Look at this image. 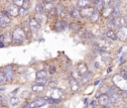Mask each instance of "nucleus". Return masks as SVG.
<instances>
[{
	"label": "nucleus",
	"mask_w": 127,
	"mask_h": 108,
	"mask_svg": "<svg viewBox=\"0 0 127 108\" xmlns=\"http://www.w3.org/2000/svg\"><path fill=\"white\" fill-rule=\"evenodd\" d=\"M39 15H37L36 17H35V19L37 20V22L39 23V24H43V23H45V21H46V16L44 15V14H42V13H38Z\"/></svg>",
	"instance_id": "obj_27"
},
{
	"label": "nucleus",
	"mask_w": 127,
	"mask_h": 108,
	"mask_svg": "<svg viewBox=\"0 0 127 108\" xmlns=\"http://www.w3.org/2000/svg\"><path fill=\"white\" fill-rule=\"evenodd\" d=\"M29 7H30V1H29V0H25V1H24V3H23L22 8H24V9L28 10V9H29Z\"/></svg>",
	"instance_id": "obj_35"
},
{
	"label": "nucleus",
	"mask_w": 127,
	"mask_h": 108,
	"mask_svg": "<svg viewBox=\"0 0 127 108\" xmlns=\"http://www.w3.org/2000/svg\"><path fill=\"white\" fill-rule=\"evenodd\" d=\"M70 76L72 77V78H74L75 80H77L78 82H80V78H81V74L76 70V69H73L72 71H71V73H70Z\"/></svg>",
	"instance_id": "obj_25"
},
{
	"label": "nucleus",
	"mask_w": 127,
	"mask_h": 108,
	"mask_svg": "<svg viewBox=\"0 0 127 108\" xmlns=\"http://www.w3.org/2000/svg\"><path fill=\"white\" fill-rule=\"evenodd\" d=\"M100 17H101V14H100V12H99V11H97V10H94L93 14L90 16V18H89L88 20H89V22H90V23H92V24H95V23H97V22L99 21Z\"/></svg>",
	"instance_id": "obj_21"
},
{
	"label": "nucleus",
	"mask_w": 127,
	"mask_h": 108,
	"mask_svg": "<svg viewBox=\"0 0 127 108\" xmlns=\"http://www.w3.org/2000/svg\"><path fill=\"white\" fill-rule=\"evenodd\" d=\"M55 0H41V2H45V3H49V2H54Z\"/></svg>",
	"instance_id": "obj_41"
},
{
	"label": "nucleus",
	"mask_w": 127,
	"mask_h": 108,
	"mask_svg": "<svg viewBox=\"0 0 127 108\" xmlns=\"http://www.w3.org/2000/svg\"><path fill=\"white\" fill-rule=\"evenodd\" d=\"M27 13H28V10H26V9H24V8H19V15L20 16H26L27 15Z\"/></svg>",
	"instance_id": "obj_34"
},
{
	"label": "nucleus",
	"mask_w": 127,
	"mask_h": 108,
	"mask_svg": "<svg viewBox=\"0 0 127 108\" xmlns=\"http://www.w3.org/2000/svg\"><path fill=\"white\" fill-rule=\"evenodd\" d=\"M67 28V24L64 20L61 19V20H58L56 22V25H55V31L57 32H63L64 31L65 29Z\"/></svg>",
	"instance_id": "obj_10"
},
{
	"label": "nucleus",
	"mask_w": 127,
	"mask_h": 108,
	"mask_svg": "<svg viewBox=\"0 0 127 108\" xmlns=\"http://www.w3.org/2000/svg\"><path fill=\"white\" fill-rule=\"evenodd\" d=\"M13 1V4H15L16 6H18L19 8H21L23 6V3L25 0H12Z\"/></svg>",
	"instance_id": "obj_33"
},
{
	"label": "nucleus",
	"mask_w": 127,
	"mask_h": 108,
	"mask_svg": "<svg viewBox=\"0 0 127 108\" xmlns=\"http://www.w3.org/2000/svg\"><path fill=\"white\" fill-rule=\"evenodd\" d=\"M9 103H10V105H12V106H16V105L19 103V98L15 97V96L10 97V99H9Z\"/></svg>",
	"instance_id": "obj_30"
},
{
	"label": "nucleus",
	"mask_w": 127,
	"mask_h": 108,
	"mask_svg": "<svg viewBox=\"0 0 127 108\" xmlns=\"http://www.w3.org/2000/svg\"><path fill=\"white\" fill-rule=\"evenodd\" d=\"M103 1V6L106 7V6H110L111 3H112V0H102Z\"/></svg>",
	"instance_id": "obj_37"
},
{
	"label": "nucleus",
	"mask_w": 127,
	"mask_h": 108,
	"mask_svg": "<svg viewBox=\"0 0 127 108\" xmlns=\"http://www.w3.org/2000/svg\"><path fill=\"white\" fill-rule=\"evenodd\" d=\"M92 6V1L91 0H77L76 1V7L78 9H83L86 7Z\"/></svg>",
	"instance_id": "obj_15"
},
{
	"label": "nucleus",
	"mask_w": 127,
	"mask_h": 108,
	"mask_svg": "<svg viewBox=\"0 0 127 108\" xmlns=\"http://www.w3.org/2000/svg\"><path fill=\"white\" fill-rule=\"evenodd\" d=\"M7 11L9 12V14H10V16H18L19 15V7L18 6H16L15 4H9L8 6H7Z\"/></svg>",
	"instance_id": "obj_13"
},
{
	"label": "nucleus",
	"mask_w": 127,
	"mask_h": 108,
	"mask_svg": "<svg viewBox=\"0 0 127 108\" xmlns=\"http://www.w3.org/2000/svg\"><path fill=\"white\" fill-rule=\"evenodd\" d=\"M56 67L54 66V65H50L49 66V72L51 73V74H54V73H56Z\"/></svg>",
	"instance_id": "obj_36"
},
{
	"label": "nucleus",
	"mask_w": 127,
	"mask_h": 108,
	"mask_svg": "<svg viewBox=\"0 0 127 108\" xmlns=\"http://www.w3.org/2000/svg\"><path fill=\"white\" fill-rule=\"evenodd\" d=\"M1 14L4 15V16H8V17L10 16V14H9V12H8L7 10H2V11H1Z\"/></svg>",
	"instance_id": "obj_39"
},
{
	"label": "nucleus",
	"mask_w": 127,
	"mask_h": 108,
	"mask_svg": "<svg viewBox=\"0 0 127 108\" xmlns=\"http://www.w3.org/2000/svg\"><path fill=\"white\" fill-rule=\"evenodd\" d=\"M97 103H98V105H101L106 108H112V106H113V103L107 94H100L97 97Z\"/></svg>",
	"instance_id": "obj_4"
},
{
	"label": "nucleus",
	"mask_w": 127,
	"mask_h": 108,
	"mask_svg": "<svg viewBox=\"0 0 127 108\" xmlns=\"http://www.w3.org/2000/svg\"><path fill=\"white\" fill-rule=\"evenodd\" d=\"M6 81H7V79H6V76H5L4 72L2 70H0V84L5 83Z\"/></svg>",
	"instance_id": "obj_32"
},
{
	"label": "nucleus",
	"mask_w": 127,
	"mask_h": 108,
	"mask_svg": "<svg viewBox=\"0 0 127 108\" xmlns=\"http://www.w3.org/2000/svg\"><path fill=\"white\" fill-rule=\"evenodd\" d=\"M76 70H77L81 75L84 74V73H86V72L88 71V66H87L86 62H84V61L78 62L77 65H76Z\"/></svg>",
	"instance_id": "obj_14"
},
{
	"label": "nucleus",
	"mask_w": 127,
	"mask_h": 108,
	"mask_svg": "<svg viewBox=\"0 0 127 108\" xmlns=\"http://www.w3.org/2000/svg\"><path fill=\"white\" fill-rule=\"evenodd\" d=\"M4 46H5L4 43H3L2 41H0V48H4Z\"/></svg>",
	"instance_id": "obj_43"
},
{
	"label": "nucleus",
	"mask_w": 127,
	"mask_h": 108,
	"mask_svg": "<svg viewBox=\"0 0 127 108\" xmlns=\"http://www.w3.org/2000/svg\"><path fill=\"white\" fill-rule=\"evenodd\" d=\"M69 30L73 33H79V31L82 29V25L79 23V22H74V23H71L69 24Z\"/></svg>",
	"instance_id": "obj_19"
},
{
	"label": "nucleus",
	"mask_w": 127,
	"mask_h": 108,
	"mask_svg": "<svg viewBox=\"0 0 127 108\" xmlns=\"http://www.w3.org/2000/svg\"><path fill=\"white\" fill-rule=\"evenodd\" d=\"M29 28H30V31L33 32V33H38L39 30H40V24L37 22V20L35 18H30L29 19Z\"/></svg>",
	"instance_id": "obj_9"
},
{
	"label": "nucleus",
	"mask_w": 127,
	"mask_h": 108,
	"mask_svg": "<svg viewBox=\"0 0 127 108\" xmlns=\"http://www.w3.org/2000/svg\"><path fill=\"white\" fill-rule=\"evenodd\" d=\"M3 101H4V99H3V98H2V97H0V104H1V103H2V102H3Z\"/></svg>",
	"instance_id": "obj_45"
},
{
	"label": "nucleus",
	"mask_w": 127,
	"mask_h": 108,
	"mask_svg": "<svg viewBox=\"0 0 127 108\" xmlns=\"http://www.w3.org/2000/svg\"><path fill=\"white\" fill-rule=\"evenodd\" d=\"M68 14L70 15L71 18L76 19V20L79 19V18H81V16H80V10H79L77 7L70 6L69 9H68Z\"/></svg>",
	"instance_id": "obj_11"
},
{
	"label": "nucleus",
	"mask_w": 127,
	"mask_h": 108,
	"mask_svg": "<svg viewBox=\"0 0 127 108\" xmlns=\"http://www.w3.org/2000/svg\"><path fill=\"white\" fill-rule=\"evenodd\" d=\"M125 99L127 100V91H126V95H125Z\"/></svg>",
	"instance_id": "obj_46"
},
{
	"label": "nucleus",
	"mask_w": 127,
	"mask_h": 108,
	"mask_svg": "<svg viewBox=\"0 0 127 108\" xmlns=\"http://www.w3.org/2000/svg\"><path fill=\"white\" fill-rule=\"evenodd\" d=\"M25 39H26V33L24 29L21 27H16L12 32V41L17 44H21L25 41Z\"/></svg>",
	"instance_id": "obj_2"
},
{
	"label": "nucleus",
	"mask_w": 127,
	"mask_h": 108,
	"mask_svg": "<svg viewBox=\"0 0 127 108\" xmlns=\"http://www.w3.org/2000/svg\"><path fill=\"white\" fill-rule=\"evenodd\" d=\"M0 108H8V107L5 106V105H0Z\"/></svg>",
	"instance_id": "obj_44"
},
{
	"label": "nucleus",
	"mask_w": 127,
	"mask_h": 108,
	"mask_svg": "<svg viewBox=\"0 0 127 108\" xmlns=\"http://www.w3.org/2000/svg\"><path fill=\"white\" fill-rule=\"evenodd\" d=\"M5 76H6V79L7 80H12L13 79V76H14V69H13V65H8L5 67V69L3 70Z\"/></svg>",
	"instance_id": "obj_12"
},
{
	"label": "nucleus",
	"mask_w": 127,
	"mask_h": 108,
	"mask_svg": "<svg viewBox=\"0 0 127 108\" xmlns=\"http://www.w3.org/2000/svg\"><path fill=\"white\" fill-rule=\"evenodd\" d=\"M124 66H125V68H126V69H127V65H124Z\"/></svg>",
	"instance_id": "obj_47"
},
{
	"label": "nucleus",
	"mask_w": 127,
	"mask_h": 108,
	"mask_svg": "<svg viewBox=\"0 0 127 108\" xmlns=\"http://www.w3.org/2000/svg\"><path fill=\"white\" fill-rule=\"evenodd\" d=\"M69 88L72 92H76L79 88V82L74 78H72L71 76L69 77Z\"/></svg>",
	"instance_id": "obj_18"
},
{
	"label": "nucleus",
	"mask_w": 127,
	"mask_h": 108,
	"mask_svg": "<svg viewBox=\"0 0 127 108\" xmlns=\"http://www.w3.org/2000/svg\"><path fill=\"white\" fill-rule=\"evenodd\" d=\"M48 84H49L50 88H54V87H56V85H57L55 81H49V82H48Z\"/></svg>",
	"instance_id": "obj_38"
},
{
	"label": "nucleus",
	"mask_w": 127,
	"mask_h": 108,
	"mask_svg": "<svg viewBox=\"0 0 127 108\" xmlns=\"http://www.w3.org/2000/svg\"><path fill=\"white\" fill-rule=\"evenodd\" d=\"M91 78H92V72L87 71L86 73H84V74L81 75L80 83H81V84H86V83H88V82L91 80Z\"/></svg>",
	"instance_id": "obj_20"
},
{
	"label": "nucleus",
	"mask_w": 127,
	"mask_h": 108,
	"mask_svg": "<svg viewBox=\"0 0 127 108\" xmlns=\"http://www.w3.org/2000/svg\"><path fill=\"white\" fill-rule=\"evenodd\" d=\"M111 82L114 86L119 88L122 91H127V80L119 74V72L114 73L111 77Z\"/></svg>",
	"instance_id": "obj_1"
},
{
	"label": "nucleus",
	"mask_w": 127,
	"mask_h": 108,
	"mask_svg": "<svg viewBox=\"0 0 127 108\" xmlns=\"http://www.w3.org/2000/svg\"><path fill=\"white\" fill-rule=\"evenodd\" d=\"M92 1V7L95 9V10H97V11H99V12H101V10L103 9V1L102 0H91Z\"/></svg>",
	"instance_id": "obj_23"
},
{
	"label": "nucleus",
	"mask_w": 127,
	"mask_h": 108,
	"mask_svg": "<svg viewBox=\"0 0 127 108\" xmlns=\"http://www.w3.org/2000/svg\"><path fill=\"white\" fill-rule=\"evenodd\" d=\"M64 90L58 88V87H54V88H51L48 93H47V96L48 97H51L53 99H56V100H61L63 97H64Z\"/></svg>",
	"instance_id": "obj_3"
},
{
	"label": "nucleus",
	"mask_w": 127,
	"mask_h": 108,
	"mask_svg": "<svg viewBox=\"0 0 127 108\" xmlns=\"http://www.w3.org/2000/svg\"><path fill=\"white\" fill-rule=\"evenodd\" d=\"M44 89H45V85H41V84H37V83L32 85V91H34V92L39 93V92H42Z\"/></svg>",
	"instance_id": "obj_24"
},
{
	"label": "nucleus",
	"mask_w": 127,
	"mask_h": 108,
	"mask_svg": "<svg viewBox=\"0 0 127 108\" xmlns=\"http://www.w3.org/2000/svg\"><path fill=\"white\" fill-rule=\"evenodd\" d=\"M116 34H117V38H118V42L121 43H127V26H121L119 28H117L116 30Z\"/></svg>",
	"instance_id": "obj_5"
},
{
	"label": "nucleus",
	"mask_w": 127,
	"mask_h": 108,
	"mask_svg": "<svg viewBox=\"0 0 127 108\" xmlns=\"http://www.w3.org/2000/svg\"><path fill=\"white\" fill-rule=\"evenodd\" d=\"M55 108H56V107H55ZM57 108H58V107H57Z\"/></svg>",
	"instance_id": "obj_49"
},
{
	"label": "nucleus",
	"mask_w": 127,
	"mask_h": 108,
	"mask_svg": "<svg viewBox=\"0 0 127 108\" xmlns=\"http://www.w3.org/2000/svg\"><path fill=\"white\" fill-rule=\"evenodd\" d=\"M11 22L10 18L8 16H4V15H0V28H5L9 25V23Z\"/></svg>",
	"instance_id": "obj_22"
},
{
	"label": "nucleus",
	"mask_w": 127,
	"mask_h": 108,
	"mask_svg": "<svg viewBox=\"0 0 127 108\" xmlns=\"http://www.w3.org/2000/svg\"><path fill=\"white\" fill-rule=\"evenodd\" d=\"M48 75V72L46 70H38L36 72V77L37 78H46Z\"/></svg>",
	"instance_id": "obj_29"
},
{
	"label": "nucleus",
	"mask_w": 127,
	"mask_h": 108,
	"mask_svg": "<svg viewBox=\"0 0 127 108\" xmlns=\"http://www.w3.org/2000/svg\"><path fill=\"white\" fill-rule=\"evenodd\" d=\"M35 11L37 13H42L44 11V4L40 1V2H37L36 3V7H35Z\"/></svg>",
	"instance_id": "obj_28"
},
{
	"label": "nucleus",
	"mask_w": 127,
	"mask_h": 108,
	"mask_svg": "<svg viewBox=\"0 0 127 108\" xmlns=\"http://www.w3.org/2000/svg\"><path fill=\"white\" fill-rule=\"evenodd\" d=\"M100 14H101V17H103V18H105V19L110 18L111 15H112V7H111V5H110V6L103 7V9L101 10Z\"/></svg>",
	"instance_id": "obj_16"
},
{
	"label": "nucleus",
	"mask_w": 127,
	"mask_h": 108,
	"mask_svg": "<svg viewBox=\"0 0 127 108\" xmlns=\"http://www.w3.org/2000/svg\"><path fill=\"white\" fill-rule=\"evenodd\" d=\"M56 11H57V15L60 16V17H62V18L65 17V15L68 14V12H67L66 9L64 8V6H63V5H61V4H59V5L56 6Z\"/></svg>",
	"instance_id": "obj_17"
},
{
	"label": "nucleus",
	"mask_w": 127,
	"mask_h": 108,
	"mask_svg": "<svg viewBox=\"0 0 127 108\" xmlns=\"http://www.w3.org/2000/svg\"><path fill=\"white\" fill-rule=\"evenodd\" d=\"M22 108H31V107H30V105H29V103H27V104H25V105H24V106H23Z\"/></svg>",
	"instance_id": "obj_42"
},
{
	"label": "nucleus",
	"mask_w": 127,
	"mask_h": 108,
	"mask_svg": "<svg viewBox=\"0 0 127 108\" xmlns=\"http://www.w3.org/2000/svg\"><path fill=\"white\" fill-rule=\"evenodd\" d=\"M103 35L106 39H108L109 41L113 42V43H116L118 42V38H117V34H116V31L115 30H112V29H107L103 32Z\"/></svg>",
	"instance_id": "obj_6"
},
{
	"label": "nucleus",
	"mask_w": 127,
	"mask_h": 108,
	"mask_svg": "<svg viewBox=\"0 0 127 108\" xmlns=\"http://www.w3.org/2000/svg\"><path fill=\"white\" fill-rule=\"evenodd\" d=\"M49 81L47 80V78H37L36 79V83L37 84H41V85H46Z\"/></svg>",
	"instance_id": "obj_31"
},
{
	"label": "nucleus",
	"mask_w": 127,
	"mask_h": 108,
	"mask_svg": "<svg viewBox=\"0 0 127 108\" xmlns=\"http://www.w3.org/2000/svg\"><path fill=\"white\" fill-rule=\"evenodd\" d=\"M62 1H64V0H62Z\"/></svg>",
	"instance_id": "obj_48"
},
{
	"label": "nucleus",
	"mask_w": 127,
	"mask_h": 108,
	"mask_svg": "<svg viewBox=\"0 0 127 108\" xmlns=\"http://www.w3.org/2000/svg\"><path fill=\"white\" fill-rule=\"evenodd\" d=\"M55 8H56V5L54 4V2H49V3H46L44 5V10H46L48 13L50 11H52L53 9H55Z\"/></svg>",
	"instance_id": "obj_26"
},
{
	"label": "nucleus",
	"mask_w": 127,
	"mask_h": 108,
	"mask_svg": "<svg viewBox=\"0 0 127 108\" xmlns=\"http://www.w3.org/2000/svg\"><path fill=\"white\" fill-rule=\"evenodd\" d=\"M46 103H47V101L45 100L44 97H39V98L34 99L32 102H30L29 105H30L31 108H39V107L44 106Z\"/></svg>",
	"instance_id": "obj_7"
},
{
	"label": "nucleus",
	"mask_w": 127,
	"mask_h": 108,
	"mask_svg": "<svg viewBox=\"0 0 127 108\" xmlns=\"http://www.w3.org/2000/svg\"><path fill=\"white\" fill-rule=\"evenodd\" d=\"M79 10H80V16H81L82 18H84V19H89L90 16L93 14V12H94L95 9H94L92 6H90V7H86V8L79 9Z\"/></svg>",
	"instance_id": "obj_8"
},
{
	"label": "nucleus",
	"mask_w": 127,
	"mask_h": 108,
	"mask_svg": "<svg viewBox=\"0 0 127 108\" xmlns=\"http://www.w3.org/2000/svg\"><path fill=\"white\" fill-rule=\"evenodd\" d=\"M111 71H112V66L110 65V66H109V67L107 68V70H106V72H107V73H110Z\"/></svg>",
	"instance_id": "obj_40"
}]
</instances>
